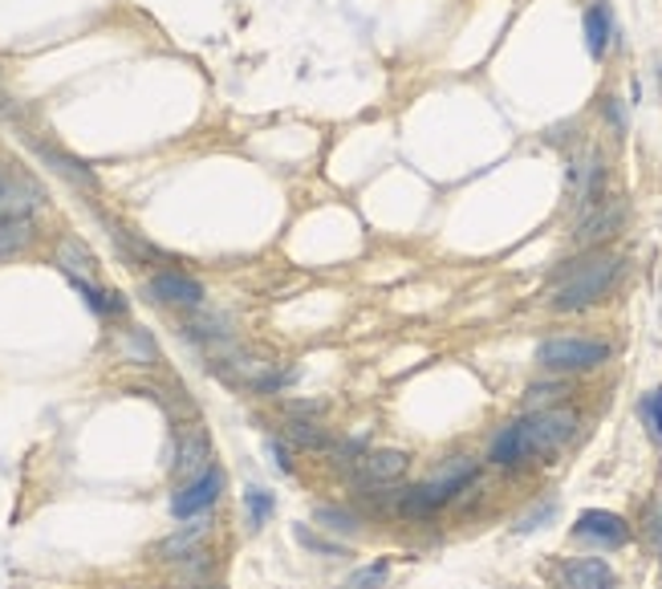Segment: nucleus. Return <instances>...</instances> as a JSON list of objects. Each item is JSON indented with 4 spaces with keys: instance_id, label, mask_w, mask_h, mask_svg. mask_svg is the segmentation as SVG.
<instances>
[{
    "instance_id": "27",
    "label": "nucleus",
    "mask_w": 662,
    "mask_h": 589,
    "mask_svg": "<svg viewBox=\"0 0 662 589\" xmlns=\"http://www.w3.org/2000/svg\"><path fill=\"white\" fill-rule=\"evenodd\" d=\"M280 411H285V419H317L325 411V403L322 399H289Z\"/></svg>"
},
{
    "instance_id": "29",
    "label": "nucleus",
    "mask_w": 662,
    "mask_h": 589,
    "mask_svg": "<svg viewBox=\"0 0 662 589\" xmlns=\"http://www.w3.org/2000/svg\"><path fill=\"white\" fill-rule=\"evenodd\" d=\"M605 118H610V126H614L617 135H626V114H622V106H617V98H605Z\"/></svg>"
},
{
    "instance_id": "21",
    "label": "nucleus",
    "mask_w": 662,
    "mask_h": 589,
    "mask_svg": "<svg viewBox=\"0 0 662 589\" xmlns=\"http://www.w3.org/2000/svg\"><path fill=\"white\" fill-rule=\"evenodd\" d=\"M638 419L647 427V435L654 443H662V387L647 390L642 399H638Z\"/></svg>"
},
{
    "instance_id": "26",
    "label": "nucleus",
    "mask_w": 662,
    "mask_h": 589,
    "mask_svg": "<svg viewBox=\"0 0 662 589\" xmlns=\"http://www.w3.org/2000/svg\"><path fill=\"white\" fill-rule=\"evenodd\" d=\"M642 532L654 549H662V492L647 504V516H642Z\"/></svg>"
},
{
    "instance_id": "1",
    "label": "nucleus",
    "mask_w": 662,
    "mask_h": 589,
    "mask_svg": "<svg viewBox=\"0 0 662 589\" xmlns=\"http://www.w3.org/2000/svg\"><path fill=\"white\" fill-rule=\"evenodd\" d=\"M622 268H626V261H622L617 252H605V249H594L586 252L582 261H570L553 277L549 310L553 313L594 310L598 301H605V297L614 293V285L622 280Z\"/></svg>"
},
{
    "instance_id": "16",
    "label": "nucleus",
    "mask_w": 662,
    "mask_h": 589,
    "mask_svg": "<svg viewBox=\"0 0 662 589\" xmlns=\"http://www.w3.org/2000/svg\"><path fill=\"white\" fill-rule=\"evenodd\" d=\"M58 268H62L65 277H93V268H98V261H93V252L82 245V240H74V236H65L62 245H58Z\"/></svg>"
},
{
    "instance_id": "4",
    "label": "nucleus",
    "mask_w": 662,
    "mask_h": 589,
    "mask_svg": "<svg viewBox=\"0 0 662 589\" xmlns=\"http://www.w3.org/2000/svg\"><path fill=\"white\" fill-rule=\"evenodd\" d=\"M626 200L622 196H601L594 208H586L582 212V220H577V228H573V245L582 252H594L601 249L605 240H614L617 233H622V224H626Z\"/></svg>"
},
{
    "instance_id": "17",
    "label": "nucleus",
    "mask_w": 662,
    "mask_h": 589,
    "mask_svg": "<svg viewBox=\"0 0 662 589\" xmlns=\"http://www.w3.org/2000/svg\"><path fill=\"white\" fill-rule=\"evenodd\" d=\"M118 350H123V358L135 362V366H154V362H159V346H154V338L147 329H123Z\"/></svg>"
},
{
    "instance_id": "28",
    "label": "nucleus",
    "mask_w": 662,
    "mask_h": 589,
    "mask_svg": "<svg viewBox=\"0 0 662 589\" xmlns=\"http://www.w3.org/2000/svg\"><path fill=\"white\" fill-rule=\"evenodd\" d=\"M268 451H273V464L289 476L293 472V460H289V443H280V439H268Z\"/></svg>"
},
{
    "instance_id": "24",
    "label": "nucleus",
    "mask_w": 662,
    "mask_h": 589,
    "mask_svg": "<svg viewBox=\"0 0 662 589\" xmlns=\"http://www.w3.org/2000/svg\"><path fill=\"white\" fill-rule=\"evenodd\" d=\"M386 574H390V561H370L366 569H358L350 577V589H383L386 586Z\"/></svg>"
},
{
    "instance_id": "19",
    "label": "nucleus",
    "mask_w": 662,
    "mask_h": 589,
    "mask_svg": "<svg viewBox=\"0 0 662 589\" xmlns=\"http://www.w3.org/2000/svg\"><path fill=\"white\" fill-rule=\"evenodd\" d=\"M313 521L329 532H341V537H358L362 532V516L350 509H341V504H322V509H313Z\"/></svg>"
},
{
    "instance_id": "9",
    "label": "nucleus",
    "mask_w": 662,
    "mask_h": 589,
    "mask_svg": "<svg viewBox=\"0 0 662 589\" xmlns=\"http://www.w3.org/2000/svg\"><path fill=\"white\" fill-rule=\"evenodd\" d=\"M46 203V191L25 171L0 167V216H29Z\"/></svg>"
},
{
    "instance_id": "7",
    "label": "nucleus",
    "mask_w": 662,
    "mask_h": 589,
    "mask_svg": "<svg viewBox=\"0 0 662 589\" xmlns=\"http://www.w3.org/2000/svg\"><path fill=\"white\" fill-rule=\"evenodd\" d=\"M573 537L601 544V549H622V544H630V521L610 509H586L573 521Z\"/></svg>"
},
{
    "instance_id": "5",
    "label": "nucleus",
    "mask_w": 662,
    "mask_h": 589,
    "mask_svg": "<svg viewBox=\"0 0 662 589\" xmlns=\"http://www.w3.org/2000/svg\"><path fill=\"white\" fill-rule=\"evenodd\" d=\"M212 467V435L203 423H179L175 431V460H171V476L179 484L196 480Z\"/></svg>"
},
{
    "instance_id": "2",
    "label": "nucleus",
    "mask_w": 662,
    "mask_h": 589,
    "mask_svg": "<svg viewBox=\"0 0 662 589\" xmlns=\"http://www.w3.org/2000/svg\"><path fill=\"white\" fill-rule=\"evenodd\" d=\"M614 358V346L605 338H586V334H557L537 346V362L553 374H586L598 371Z\"/></svg>"
},
{
    "instance_id": "18",
    "label": "nucleus",
    "mask_w": 662,
    "mask_h": 589,
    "mask_svg": "<svg viewBox=\"0 0 662 589\" xmlns=\"http://www.w3.org/2000/svg\"><path fill=\"white\" fill-rule=\"evenodd\" d=\"M37 151H41V159H46V163H53V171H62L70 184L90 187V191L98 187V184H93V171L86 167V163H77V159H70L65 151H58V147H46V142H37Z\"/></svg>"
},
{
    "instance_id": "22",
    "label": "nucleus",
    "mask_w": 662,
    "mask_h": 589,
    "mask_svg": "<svg viewBox=\"0 0 662 589\" xmlns=\"http://www.w3.org/2000/svg\"><path fill=\"white\" fill-rule=\"evenodd\" d=\"M245 512H248V525L264 528V525H268V516L277 512V500H273V492H264V488H248V492H245Z\"/></svg>"
},
{
    "instance_id": "25",
    "label": "nucleus",
    "mask_w": 662,
    "mask_h": 589,
    "mask_svg": "<svg viewBox=\"0 0 662 589\" xmlns=\"http://www.w3.org/2000/svg\"><path fill=\"white\" fill-rule=\"evenodd\" d=\"M297 541L305 544L309 553H325V557H350V549H346V544L322 541V537H317V532H309L305 525H297Z\"/></svg>"
},
{
    "instance_id": "30",
    "label": "nucleus",
    "mask_w": 662,
    "mask_h": 589,
    "mask_svg": "<svg viewBox=\"0 0 662 589\" xmlns=\"http://www.w3.org/2000/svg\"><path fill=\"white\" fill-rule=\"evenodd\" d=\"M203 589H220V586H203Z\"/></svg>"
},
{
    "instance_id": "12",
    "label": "nucleus",
    "mask_w": 662,
    "mask_h": 589,
    "mask_svg": "<svg viewBox=\"0 0 662 589\" xmlns=\"http://www.w3.org/2000/svg\"><path fill=\"white\" fill-rule=\"evenodd\" d=\"M528 460H533V451H528V435H524V423L521 419L504 423V427L492 435V443H488V464L512 472V467L528 464Z\"/></svg>"
},
{
    "instance_id": "23",
    "label": "nucleus",
    "mask_w": 662,
    "mask_h": 589,
    "mask_svg": "<svg viewBox=\"0 0 662 589\" xmlns=\"http://www.w3.org/2000/svg\"><path fill=\"white\" fill-rule=\"evenodd\" d=\"M570 394V383H533L528 387V411H545V406H561Z\"/></svg>"
},
{
    "instance_id": "15",
    "label": "nucleus",
    "mask_w": 662,
    "mask_h": 589,
    "mask_svg": "<svg viewBox=\"0 0 662 589\" xmlns=\"http://www.w3.org/2000/svg\"><path fill=\"white\" fill-rule=\"evenodd\" d=\"M285 439L301 451H329L334 448L329 431H325L317 419H285Z\"/></svg>"
},
{
    "instance_id": "3",
    "label": "nucleus",
    "mask_w": 662,
    "mask_h": 589,
    "mask_svg": "<svg viewBox=\"0 0 662 589\" xmlns=\"http://www.w3.org/2000/svg\"><path fill=\"white\" fill-rule=\"evenodd\" d=\"M524 435H528V451L533 460H549L577 435V411L573 406H545V411H528L521 415Z\"/></svg>"
},
{
    "instance_id": "10",
    "label": "nucleus",
    "mask_w": 662,
    "mask_h": 589,
    "mask_svg": "<svg viewBox=\"0 0 662 589\" xmlns=\"http://www.w3.org/2000/svg\"><path fill=\"white\" fill-rule=\"evenodd\" d=\"M557 589H617V574L601 557H565L557 565Z\"/></svg>"
},
{
    "instance_id": "13",
    "label": "nucleus",
    "mask_w": 662,
    "mask_h": 589,
    "mask_svg": "<svg viewBox=\"0 0 662 589\" xmlns=\"http://www.w3.org/2000/svg\"><path fill=\"white\" fill-rule=\"evenodd\" d=\"M208 532H212V525H208L203 516H191V521H184V525L171 532L167 541H159L154 561H175V565H179V561H187L191 553H200Z\"/></svg>"
},
{
    "instance_id": "8",
    "label": "nucleus",
    "mask_w": 662,
    "mask_h": 589,
    "mask_svg": "<svg viewBox=\"0 0 662 589\" xmlns=\"http://www.w3.org/2000/svg\"><path fill=\"white\" fill-rule=\"evenodd\" d=\"M147 297L159 301V305H175V310H200L203 305V285L187 273H175V268H163L147 280Z\"/></svg>"
},
{
    "instance_id": "6",
    "label": "nucleus",
    "mask_w": 662,
    "mask_h": 589,
    "mask_svg": "<svg viewBox=\"0 0 662 589\" xmlns=\"http://www.w3.org/2000/svg\"><path fill=\"white\" fill-rule=\"evenodd\" d=\"M220 497H224V467L212 464L203 476H196V480H187L175 488V497H171V516H175V521L208 516V512L220 504Z\"/></svg>"
},
{
    "instance_id": "11",
    "label": "nucleus",
    "mask_w": 662,
    "mask_h": 589,
    "mask_svg": "<svg viewBox=\"0 0 662 589\" xmlns=\"http://www.w3.org/2000/svg\"><path fill=\"white\" fill-rule=\"evenodd\" d=\"M407 472H411V455L399 448H374L358 464V476H362L366 488H395Z\"/></svg>"
},
{
    "instance_id": "20",
    "label": "nucleus",
    "mask_w": 662,
    "mask_h": 589,
    "mask_svg": "<svg viewBox=\"0 0 662 589\" xmlns=\"http://www.w3.org/2000/svg\"><path fill=\"white\" fill-rule=\"evenodd\" d=\"M33 236H37V228L29 216H0V249L4 252L29 249Z\"/></svg>"
},
{
    "instance_id": "14",
    "label": "nucleus",
    "mask_w": 662,
    "mask_h": 589,
    "mask_svg": "<svg viewBox=\"0 0 662 589\" xmlns=\"http://www.w3.org/2000/svg\"><path fill=\"white\" fill-rule=\"evenodd\" d=\"M582 25H586V49L594 62H601L610 46H614V13H610V4L605 0H594L582 16Z\"/></svg>"
}]
</instances>
